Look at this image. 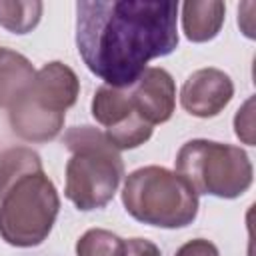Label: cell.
I'll return each instance as SVG.
<instances>
[{
  "instance_id": "6da1fadb",
  "label": "cell",
  "mask_w": 256,
  "mask_h": 256,
  "mask_svg": "<svg viewBox=\"0 0 256 256\" xmlns=\"http://www.w3.org/2000/svg\"><path fill=\"white\" fill-rule=\"evenodd\" d=\"M178 2L80 0L76 48L86 68L106 86L128 88L154 58L178 46Z\"/></svg>"
},
{
  "instance_id": "7a4b0ae2",
  "label": "cell",
  "mask_w": 256,
  "mask_h": 256,
  "mask_svg": "<svg viewBox=\"0 0 256 256\" xmlns=\"http://www.w3.org/2000/svg\"><path fill=\"white\" fill-rule=\"evenodd\" d=\"M62 140L72 152L66 164V198L84 212L106 206L124 176L120 152L92 126H72Z\"/></svg>"
},
{
  "instance_id": "3957f363",
  "label": "cell",
  "mask_w": 256,
  "mask_h": 256,
  "mask_svg": "<svg viewBox=\"0 0 256 256\" xmlns=\"http://www.w3.org/2000/svg\"><path fill=\"white\" fill-rule=\"evenodd\" d=\"M122 204L134 220L158 228H184L198 214V194L180 174L164 166L130 172L122 188Z\"/></svg>"
},
{
  "instance_id": "277c9868",
  "label": "cell",
  "mask_w": 256,
  "mask_h": 256,
  "mask_svg": "<svg viewBox=\"0 0 256 256\" xmlns=\"http://www.w3.org/2000/svg\"><path fill=\"white\" fill-rule=\"evenodd\" d=\"M176 174H180L196 194L216 198H238L254 178L252 162L240 146L214 140H188L176 154Z\"/></svg>"
},
{
  "instance_id": "5b68a950",
  "label": "cell",
  "mask_w": 256,
  "mask_h": 256,
  "mask_svg": "<svg viewBox=\"0 0 256 256\" xmlns=\"http://www.w3.org/2000/svg\"><path fill=\"white\" fill-rule=\"evenodd\" d=\"M60 198L54 182L42 172L10 186L0 198V236L16 248L40 246L56 222Z\"/></svg>"
},
{
  "instance_id": "8992f818",
  "label": "cell",
  "mask_w": 256,
  "mask_h": 256,
  "mask_svg": "<svg viewBox=\"0 0 256 256\" xmlns=\"http://www.w3.org/2000/svg\"><path fill=\"white\" fill-rule=\"evenodd\" d=\"M234 96V84L224 70L200 68L192 72L180 90L182 108L196 118L218 116Z\"/></svg>"
},
{
  "instance_id": "52a82bcc",
  "label": "cell",
  "mask_w": 256,
  "mask_h": 256,
  "mask_svg": "<svg viewBox=\"0 0 256 256\" xmlns=\"http://www.w3.org/2000/svg\"><path fill=\"white\" fill-rule=\"evenodd\" d=\"M134 110L150 126L164 124L172 118L176 108V84L168 70L148 66L140 78L128 86Z\"/></svg>"
},
{
  "instance_id": "ba28073f",
  "label": "cell",
  "mask_w": 256,
  "mask_h": 256,
  "mask_svg": "<svg viewBox=\"0 0 256 256\" xmlns=\"http://www.w3.org/2000/svg\"><path fill=\"white\" fill-rule=\"evenodd\" d=\"M78 94L80 80L76 72L58 60L44 64L36 72L32 86L26 92V96L34 100L38 106L58 114H66V110L76 104Z\"/></svg>"
},
{
  "instance_id": "9c48e42d",
  "label": "cell",
  "mask_w": 256,
  "mask_h": 256,
  "mask_svg": "<svg viewBox=\"0 0 256 256\" xmlns=\"http://www.w3.org/2000/svg\"><path fill=\"white\" fill-rule=\"evenodd\" d=\"M64 116L58 112H50L30 100L26 94L8 108V120L16 136L26 142H48L54 140L64 128Z\"/></svg>"
},
{
  "instance_id": "30bf717a",
  "label": "cell",
  "mask_w": 256,
  "mask_h": 256,
  "mask_svg": "<svg viewBox=\"0 0 256 256\" xmlns=\"http://www.w3.org/2000/svg\"><path fill=\"white\" fill-rule=\"evenodd\" d=\"M34 76L36 70L24 54L0 46V108H12L28 92Z\"/></svg>"
},
{
  "instance_id": "8fae6325",
  "label": "cell",
  "mask_w": 256,
  "mask_h": 256,
  "mask_svg": "<svg viewBox=\"0 0 256 256\" xmlns=\"http://www.w3.org/2000/svg\"><path fill=\"white\" fill-rule=\"evenodd\" d=\"M226 4L220 0H188L182 4V28L190 42H208L224 24Z\"/></svg>"
},
{
  "instance_id": "7c38bea8",
  "label": "cell",
  "mask_w": 256,
  "mask_h": 256,
  "mask_svg": "<svg viewBox=\"0 0 256 256\" xmlns=\"http://www.w3.org/2000/svg\"><path fill=\"white\" fill-rule=\"evenodd\" d=\"M136 114L128 88L100 86L92 98V116L106 130L124 124L128 118Z\"/></svg>"
},
{
  "instance_id": "4fadbf2b",
  "label": "cell",
  "mask_w": 256,
  "mask_h": 256,
  "mask_svg": "<svg viewBox=\"0 0 256 256\" xmlns=\"http://www.w3.org/2000/svg\"><path fill=\"white\" fill-rule=\"evenodd\" d=\"M42 160L40 154L34 152L28 146H16V148H8L0 154V198L4 196V192L14 186L18 180L42 172Z\"/></svg>"
},
{
  "instance_id": "5bb4252c",
  "label": "cell",
  "mask_w": 256,
  "mask_h": 256,
  "mask_svg": "<svg viewBox=\"0 0 256 256\" xmlns=\"http://www.w3.org/2000/svg\"><path fill=\"white\" fill-rule=\"evenodd\" d=\"M40 0H0V26L12 34H28L42 18Z\"/></svg>"
},
{
  "instance_id": "9a60e30c",
  "label": "cell",
  "mask_w": 256,
  "mask_h": 256,
  "mask_svg": "<svg viewBox=\"0 0 256 256\" xmlns=\"http://www.w3.org/2000/svg\"><path fill=\"white\" fill-rule=\"evenodd\" d=\"M124 240L110 230L90 228L76 242V256H122Z\"/></svg>"
},
{
  "instance_id": "2e32d148",
  "label": "cell",
  "mask_w": 256,
  "mask_h": 256,
  "mask_svg": "<svg viewBox=\"0 0 256 256\" xmlns=\"http://www.w3.org/2000/svg\"><path fill=\"white\" fill-rule=\"evenodd\" d=\"M154 126H150L146 120L140 118V114L136 112L132 118H128L124 124L116 126V128H108L104 132V136L108 138V142L120 152V150H130V148H138L140 144H144L146 140H150Z\"/></svg>"
},
{
  "instance_id": "e0dca14e",
  "label": "cell",
  "mask_w": 256,
  "mask_h": 256,
  "mask_svg": "<svg viewBox=\"0 0 256 256\" xmlns=\"http://www.w3.org/2000/svg\"><path fill=\"white\" fill-rule=\"evenodd\" d=\"M234 132L244 142L254 146V98H248L234 116Z\"/></svg>"
},
{
  "instance_id": "ac0fdd59",
  "label": "cell",
  "mask_w": 256,
  "mask_h": 256,
  "mask_svg": "<svg viewBox=\"0 0 256 256\" xmlns=\"http://www.w3.org/2000/svg\"><path fill=\"white\" fill-rule=\"evenodd\" d=\"M174 256H220V252L210 240L194 238V240H188L186 244H182Z\"/></svg>"
},
{
  "instance_id": "d6986e66",
  "label": "cell",
  "mask_w": 256,
  "mask_h": 256,
  "mask_svg": "<svg viewBox=\"0 0 256 256\" xmlns=\"http://www.w3.org/2000/svg\"><path fill=\"white\" fill-rule=\"evenodd\" d=\"M122 256H162V254L154 242L146 238H130V240H124Z\"/></svg>"
}]
</instances>
